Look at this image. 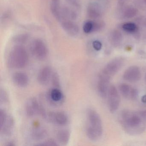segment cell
Listing matches in <instances>:
<instances>
[{
	"mask_svg": "<svg viewBox=\"0 0 146 146\" xmlns=\"http://www.w3.org/2000/svg\"><path fill=\"white\" fill-rule=\"evenodd\" d=\"M29 39V35L27 34L19 35L14 38V41L19 43H23L26 42Z\"/></svg>",
	"mask_w": 146,
	"mask_h": 146,
	"instance_id": "obj_25",
	"label": "cell"
},
{
	"mask_svg": "<svg viewBox=\"0 0 146 146\" xmlns=\"http://www.w3.org/2000/svg\"><path fill=\"white\" fill-rule=\"evenodd\" d=\"M110 38L112 44L113 46H118L122 42L123 36L119 31L115 30L112 32Z\"/></svg>",
	"mask_w": 146,
	"mask_h": 146,
	"instance_id": "obj_22",
	"label": "cell"
},
{
	"mask_svg": "<svg viewBox=\"0 0 146 146\" xmlns=\"http://www.w3.org/2000/svg\"><path fill=\"white\" fill-rule=\"evenodd\" d=\"M30 50L33 56L39 60L45 59L48 54V50L46 46L40 39H36L31 42Z\"/></svg>",
	"mask_w": 146,
	"mask_h": 146,
	"instance_id": "obj_5",
	"label": "cell"
},
{
	"mask_svg": "<svg viewBox=\"0 0 146 146\" xmlns=\"http://www.w3.org/2000/svg\"><path fill=\"white\" fill-rule=\"evenodd\" d=\"M143 102H146V96H144L142 99Z\"/></svg>",
	"mask_w": 146,
	"mask_h": 146,
	"instance_id": "obj_34",
	"label": "cell"
},
{
	"mask_svg": "<svg viewBox=\"0 0 146 146\" xmlns=\"http://www.w3.org/2000/svg\"><path fill=\"white\" fill-rule=\"evenodd\" d=\"M119 89L120 94L125 98L135 100L138 96L137 90L126 84L123 83L120 84Z\"/></svg>",
	"mask_w": 146,
	"mask_h": 146,
	"instance_id": "obj_12",
	"label": "cell"
},
{
	"mask_svg": "<svg viewBox=\"0 0 146 146\" xmlns=\"http://www.w3.org/2000/svg\"><path fill=\"white\" fill-rule=\"evenodd\" d=\"M66 1L68 4L76 9H79L81 8V5L78 0H66Z\"/></svg>",
	"mask_w": 146,
	"mask_h": 146,
	"instance_id": "obj_31",
	"label": "cell"
},
{
	"mask_svg": "<svg viewBox=\"0 0 146 146\" xmlns=\"http://www.w3.org/2000/svg\"><path fill=\"white\" fill-rule=\"evenodd\" d=\"M124 60L122 58H115L108 62L100 73L111 78L117 73L122 68Z\"/></svg>",
	"mask_w": 146,
	"mask_h": 146,
	"instance_id": "obj_7",
	"label": "cell"
},
{
	"mask_svg": "<svg viewBox=\"0 0 146 146\" xmlns=\"http://www.w3.org/2000/svg\"><path fill=\"white\" fill-rule=\"evenodd\" d=\"M104 24L102 22H93V32L99 31L104 26Z\"/></svg>",
	"mask_w": 146,
	"mask_h": 146,
	"instance_id": "obj_30",
	"label": "cell"
},
{
	"mask_svg": "<svg viewBox=\"0 0 146 146\" xmlns=\"http://www.w3.org/2000/svg\"><path fill=\"white\" fill-rule=\"evenodd\" d=\"M138 11L134 7H128L124 12L123 15L127 19L132 18L136 16Z\"/></svg>",
	"mask_w": 146,
	"mask_h": 146,
	"instance_id": "obj_23",
	"label": "cell"
},
{
	"mask_svg": "<svg viewBox=\"0 0 146 146\" xmlns=\"http://www.w3.org/2000/svg\"><path fill=\"white\" fill-rule=\"evenodd\" d=\"M50 10L52 14L58 21L61 19V10L60 0H51Z\"/></svg>",
	"mask_w": 146,
	"mask_h": 146,
	"instance_id": "obj_19",
	"label": "cell"
},
{
	"mask_svg": "<svg viewBox=\"0 0 146 146\" xmlns=\"http://www.w3.org/2000/svg\"><path fill=\"white\" fill-rule=\"evenodd\" d=\"M25 112L29 117L40 114L45 118L47 113L43 107L35 98H31L27 101L25 106Z\"/></svg>",
	"mask_w": 146,
	"mask_h": 146,
	"instance_id": "obj_6",
	"label": "cell"
},
{
	"mask_svg": "<svg viewBox=\"0 0 146 146\" xmlns=\"http://www.w3.org/2000/svg\"><path fill=\"white\" fill-rule=\"evenodd\" d=\"M141 77L140 68L137 66H131L128 67L123 75V78L127 82H137Z\"/></svg>",
	"mask_w": 146,
	"mask_h": 146,
	"instance_id": "obj_11",
	"label": "cell"
},
{
	"mask_svg": "<svg viewBox=\"0 0 146 146\" xmlns=\"http://www.w3.org/2000/svg\"><path fill=\"white\" fill-rule=\"evenodd\" d=\"M13 81L15 84L19 87H25L29 82V78L26 73L21 72H15L12 76Z\"/></svg>",
	"mask_w": 146,
	"mask_h": 146,
	"instance_id": "obj_15",
	"label": "cell"
},
{
	"mask_svg": "<svg viewBox=\"0 0 146 146\" xmlns=\"http://www.w3.org/2000/svg\"><path fill=\"white\" fill-rule=\"evenodd\" d=\"M15 125L13 118L9 115L4 109H0V132L4 136L10 135Z\"/></svg>",
	"mask_w": 146,
	"mask_h": 146,
	"instance_id": "obj_4",
	"label": "cell"
},
{
	"mask_svg": "<svg viewBox=\"0 0 146 146\" xmlns=\"http://www.w3.org/2000/svg\"><path fill=\"white\" fill-rule=\"evenodd\" d=\"M145 81H146V74H145Z\"/></svg>",
	"mask_w": 146,
	"mask_h": 146,
	"instance_id": "obj_35",
	"label": "cell"
},
{
	"mask_svg": "<svg viewBox=\"0 0 146 146\" xmlns=\"http://www.w3.org/2000/svg\"><path fill=\"white\" fill-rule=\"evenodd\" d=\"M52 68L49 66H45L41 69L37 75V81L41 85L48 83L52 74Z\"/></svg>",
	"mask_w": 146,
	"mask_h": 146,
	"instance_id": "obj_13",
	"label": "cell"
},
{
	"mask_svg": "<svg viewBox=\"0 0 146 146\" xmlns=\"http://www.w3.org/2000/svg\"><path fill=\"white\" fill-rule=\"evenodd\" d=\"M58 144L56 141L53 139H48L40 144H37V146H58Z\"/></svg>",
	"mask_w": 146,
	"mask_h": 146,
	"instance_id": "obj_29",
	"label": "cell"
},
{
	"mask_svg": "<svg viewBox=\"0 0 146 146\" xmlns=\"http://www.w3.org/2000/svg\"><path fill=\"white\" fill-rule=\"evenodd\" d=\"M122 28L125 31L129 33L135 32L137 29L136 25L133 23H126L123 25Z\"/></svg>",
	"mask_w": 146,
	"mask_h": 146,
	"instance_id": "obj_24",
	"label": "cell"
},
{
	"mask_svg": "<svg viewBox=\"0 0 146 146\" xmlns=\"http://www.w3.org/2000/svg\"><path fill=\"white\" fill-rule=\"evenodd\" d=\"M87 137L91 141H96L100 139L103 133V125L101 118L95 110L90 109L87 111Z\"/></svg>",
	"mask_w": 146,
	"mask_h": 146,
	"instance_id": "obj_2",
	"label": "cell"
},
{
	"mask_svg": "<svg viewBox=\"0 0 146 146\" xmlns=\"http://www.w3.org/2000/svg\"><path fill=\"white\" fill-rule=\"evenodd\" d=\"M111 78L100 73L98 77L97 89L98 93L102 98L107 97L108 90L110 87Z\"/></svg>",
	"mask_w": 146,
	"mask_h": 146,
	"instance_id": "obj_9",
	"label": "cell"
},
{
	"mask_svg": "<svg viewBox=\"0 0 146 146\" xmlns=\"http://www.w3.org/2000/svg\"><path fill=\"white\" fill-rule=\"evenodd\" d=\"M93 22L92 21H88L84 25L83 31L86 34L93 32Z\"/></svg>",
	"mask_w": 146,
	"mask_h": 146,
	"instance_id": "obj_26",
	"label": "cell"
},
{
	"mask_svg": "<svg viewBox=\"0 0 146 146\" xmlns=\"http://www.w3.org/2000/svg\"><path fill=\"white\" fill-rule=\"evenodd\" d=\"M29 56L25 48L23 46L14 47L10 52L7 60V65L11 69H20L26 66Z\"/></svg>",
	"mask_w": 146,
	"mask_h": 146,
	"instance_id": "obj_3",
	"label": "cell"
},
{
	"mask_svg": "<svg viewBox=\"0 0 146 146\" xmlns=\"http://www.w3.org/2000/svg\"><path fill=\"white\" fill-rule=\"evenodd\" d=\"M93 48L96 51H100L102 47V44L98 40L94 41L92 43Z\"/></svg>",
	"mask_w": 146,
	"mask_h": 146,
	"instance_id": "obj_32",
	"label": "cell"
},
{
	"mask_svg": "<svg viewBox=\"0 0 146 146\" xmlns=\"http://www.w3.org/2000/svg\"><path fill=\"white\" fill-rule=\"evenodd\" d=\"M47 132L44 128L36 127L34 128L31 133V138L34 140L39 141L42 140L47 136Z\"/></svg>",
	"mask_w": 146,
	"mask_h": 146,
	"instance_id": "obj_20",
	"label": "cell"
},
{
	"mask_svg": "<svg viewBox=\"0 0 146 146\" xmlns=\"http://www.w3.org/2000/svg\"><path fill=\"white\" fill-rule=\"evenodd\" d=\"M107 97L109 110L111 112H115L119 107L120 97L117 89L114 85H110Z\"/></svg>",
	"mask_w": 146,
	"mask_h": 146,
	"instance_id": "obj_8",
	"label": "cell"
},
{
	"mask_svg": "<svg viewBox=\"0 0 146 146\" xmlns=\"http://www.w3.org/2000/svg\"><path fill=\"white\" fill-rule=\"evenodd\" d=\"M70 137V131L66 129L58 131L56 135L57 140L62 145H66L69 142Z\"/></svg>",
	"mask_w": 146,
	"mask_h": 146,
	"instance_id": "obj_21",
	"label": "cell"
},
{
	"mask_svg": "<svg viewBox=\"0 0 146 146\" xmlns=\"http://www.w3.org/2000/svg\"><path fill=\"white\" fill-rule=\"evenodd\" d=\"M8 96L6 91L4 89L1 90L0 92V101L1 103H6L8 101Z\"/></svg>",
	"mask_w": 146,
	"mask_h": 146,
	"instance_id": "obj_28",
	"label": "cell"
},
{
	"mask_svg": "<svg viewBox=\"0 0 146 146\" xmlns=\"http://www.w3.org/2000/svg\"><path fill=\"white\" fill-rule=\"evenodd\" d=\"M144 2H145V3L146 4V0H144Z\"/></svg>",
	"mask_w": 146,
	"mask_h": 146,
	"instance_id": "obj_36",
	"label": "cell"
},
{
	"mask_svg": "<svg viewBox=\"0 0 146 146\" xmlns=\"http://www.w3.org/2000/svg\"><path fill=\"white\" fill-rule=\"evenodd\" d=\"M51 79L52 80V84L54 87H55V88H59L60 86V78L58 73L56 72H53L52 74Z\"/></svg>",
	"mask_w": 146,
	"mask_h": 146,
	"instance_id": "obj_27",
	"label": "cell"
},
{
	"mask_svg": "<svg viewBox=\"0 0 146 146\" xmlns=\"http://www.w3.org/2000/svg\"><path fill=\"white\" fill-rule=\"evenodd\" d=\"M119 122L123 129L131 135H137L146 129V110L133 111L124 109L120 113Z\"/></svg>",
	"mask_w": 146,
	"mask_h": 146,
	"instance_id": "obj_1",
	"label": "cell"
},
{
	"mask_svg": "<svg viewBox=\"0 0 146 146\" xmlns=\"http://www.w3.org/2000/svg\"><path fill=\"white\" fill-rule=\"evenodd\" d=\"M60 22L63 29L68 35L72 36H75L79 33V27L73 21L64 19L62 20Z\"/></svg>",
	"mask_w": 146,
	"mask_h": 146,
	"instance_id": "obj_14",
	"label": "cell"
},
{
	"mask_svg": "<svg viewBox=\"0 0 146 146\" xmlns=\"http://www.w3.org/2000/svg\"><path fill=\"white\" fill-rule=\"evenodd\" d=\"M87 14L90 18L93 19L99 18L102 15L100 7L97 3H90L88 6Z\"/></svg>",
	"mask_w": 146,
	"mask_h": 146,
	"instance_id": "obj_17",
	"label": "cell"
},
{
	"mask_svg": "<svg viewBox=\"0 0 146 146\" xmlns=\"http://www.w3.org/2000/svg\"><path fill=\"white\" fill-rule=\"evenodd\" d=\"M16 145V144L14 143V142L12 141H11L8 142L7 143H6L5 146H14Z\"/></svg>",
	"mask_w": 146,
	"mask_h": 146,
	"instance_id": "obj_33",
	"label": "cell"
},
{
	"mask_svg": "<svg viewBox=\"0 0 146 146\" xmlns=\"http://www.w3.org/2000/svg\"><path fill=\"white\" fill-rule=\"evenodd\" d=\"M77 17L76 12L72 9L67 7H64L61 8V19L60 22L64 19L73 21L76 19Z\"/></svg>",
	"mask_w": 146,
	"mask_h": 146,
	"instance_id": "obj_18",
	"label": "cell"
},
{
	"mask_svg": "<svg viewBox=\"0 0 146 146\" xmlns=\"http://www.w3.org/2000/svg\"><path fill=\"white\" fill-rule=\"evenodd\" d=\"M45 118L51 123L60 125H65L68 122L67 115L62 111L51 112L47 113Z\"/></svg>",
	"mask_w": 146,
	"mask_h": 146,
	"instance_id": "obj_10",
	"label": "cell"
},
{
	"mask_svg": "<svg viewBox=\"0 0 146 146\" xmlns=\"http://www.w3.org/2000/svg\"><path fill=\"white\" fill-rule=\"evenodd\" d=\"M48 100L52 104L60 103L64 99L62 91L58 88H54L49 91L48 94Z\"/></svg>",
	"mask_w": 146,
	"mask_h": 146,
	"instance_id": "obj_16",
	"label": "cell"
}]
</instances>
